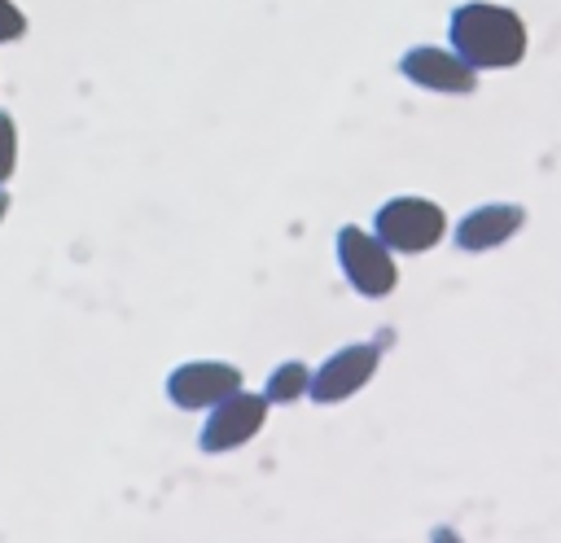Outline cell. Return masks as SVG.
<instances>
[{"label":"cell","mask_w":561,"mask_h":543,"mask_svg":"<svg viewBox=\"0 0 561 543\" xmlns=\"http://www.w3.org/2000/svg\"><path fill=\"white\" fill-rule=\"evenodd\" d=\"M267 398L263 394H250V390H237L228 398H219L202 425V451H232V447H245L263 420H267Z\"/></svg>","instance_id":"obj_6"},{"label":"cell","mask_w":561,"mask_h":543,"mask_svg":"<svg viewBox=\"0 0 561 543\" xmlns=\"http://www.w3.org/2000/svg\"><path fill=\"white\" fill-rule=\"evenodd\" d=\"M386 342H390V333H381L377 342H351V346L333 350V355L311 372V390H307V394H311L316 403H342V398H351L359 385L373 381Z\"/></svg>","instance_id":"obj_4"},{"label":"cell","mask_w":561,"mask_h":543,"mask_svg":"<svg viewBox=\"0 0 561 543\" xmlns=\"http://www.w3.org/2000/svg\"><path fill=\"white\" fill-rule=\"evenodd\" d=\"M447 39L473 70H508L526 57V44H530L526 22L508 4H495V0L456 4Z\"/></svg>","instance_id":"obj_1"},{"label":"cell","mask_w":561,"mask_h":543,"mask_svg":"<svg viewBox=\"0 0 561 543\" xmlns=\"http://www.w3.org/2000/svg\"><path fill=\"white\" fill-rule=\"evenodd\" d=\"M237 390H241V368L224 363V359H193V363H180L167 377V398L175 407H184V412L215 407L219 398H228Z\"/></svg>","instance_id":"obj_7"},{"label":"cell","mask_w":561,"mask_h":543,"mask_svg":"<svg viewBox=\"0 0 561 543\" xmlns=\"http://www.w3.org/2000/svg\"><path fill=\"white\" fill-rule=\"evenodd\" d=\"M13 171H18V123L13 114L0 109V188L13 180Z\"/></svg>","instance_id":"obj_10"},{"label":"cell","mask_w":561,"mask_h":543,"mask_svg":"<svg viewBox=\"0 0 561 543\" xmlns=\"http://www.w3.org/2000/svg\"><path fill=\"white\" fill-rule=\"evenodd\" d=\"M337 263H342V276L351 280V289L364 298H386L399 285L394 254L386 250V241L377 232H368L359 223H346L337 232Z\"/></svg>","instance_id":"obj_3"},{"label":"cell","mask_w":561,"mask_h":543,"mask_svg":"<svg viewBox=\"0 0 561 543\" xmlns=\"http://www.w3.org/2000/svg\"><path fill=\"white\" fill-rule=\"evenodd\" d=\"M373 232L390 254H425L447 236V215L430 197H390L373 215Z\"/></svg>","instance_id":"obj_2"},{"label":"cell","mask_w":561,"mask_h":543,"mask_svg":"<svg viewBox=\"0 0 561 543\" xmlns=\"http://www.w3.org/2000/svg\"><path fill=\"white\" fill-rule=\"evenodd\" d=\"M526 223V210L517 201H486V206H473L460 223H456V245L469 250V254H482V250H495L504 241H513Z\"/></svg>","instance_id":"obj_8"},{"label":"cell","mask_w":561,"mask_h":543,"mask_svg":"<svg viewBox=\"0 0 561 543\" xmlns=\"http://www.w3.org/2000/svg\"><path fill=\"white\" fill-rule=\"evenodd\" d=\"M430 539H434V543H465V539H460V534H456L451 525H438V530H434Z\"/></svg>","instance_id":"obj_12"},{"label":"cell","mask_w":561,"mask_h":543,"mask_svg":"<svg viewBox=\"0 0 561 543\" xmlns=\"http://www.w3.org/2000/svg\"><path fill=\"white\" fill-rule=\"evenodd\" d=\"M307 390H311V372H307V363L285 359V363H276V368H272L263 398H267V403H298Z\"/></svg>","instance_id":"obj_9"},{"label":"cell","mask_w":561,"mask_h":543,"mask_svg":"<svg viewBox=\"0 0 561 543\" xmlns=\"http://www.w3.org/2000/svg\"><path fill=\"white\" fill-rule=\"evenodd\" d=\"M399 74L425 92H443V96H465L478 88V70L456 53V48H438V44H416L399 57Z\"/></svg>","instance_id":"obj_5"},{"label":"cell","mask_w":561,"mask_h":543,"mask_svg":"<svg viewBox=\"0 0 561 543\" xmlns=\"http://www.w3.org/2000/svg\"><path fill=\"white\" fill-rule=\"evenodd\" d=\"M4 215H9V193L0 188V223H4Z\"/></svg>","instance_id":"obj_13"},{"label":"cell","mask_w":561,"mask_h":543,"mask_svg":"<svg viewBox=\"0 0 561 543\" xmlns=\"http://www.w3.org/2000/svg\"><path fill=\"white\" fill-rule=\"evenodd\" d=\"M26 35V13L13 0H0V44H13Z\"/></svg>","instance_id":"obj_11"}]
</instances>
